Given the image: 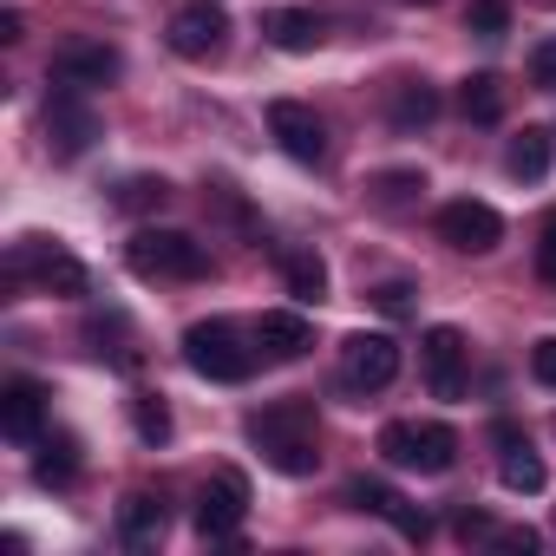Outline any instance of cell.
Segmentation results:
<instances>
[{"label":"cell","mask_w":556,"mask_h":556,"mask_svg":"<svg viewBox=\"0 0 556 556\" xmlns=\"http://www.w3.org/2000/svg\"><path fill=\"white\" fill-rule=\"evenodd\" d=\"M249 439L262 445V458L282 478H308L321 465V452H315V406L308 400H282V406L249 413Z\"/></svg>","instance_id":"6da1fadb"},{"label":"cell","mask_w":556,"mask_h":556,"mask_svg":"<svg viewBox=\"0 0 556 556\" xmlns=\"http://www.w3.org/2000/svg\"><path fill=\"white\" fill-rule=\"evenodd\" d=\"M125 262H131L138 282H197V275H210L203 242L184 229H138L125 242Z\"/></svg>","instance_id":"7a4b0ae2"},{"label":"cell","mask_w":556,"mask_h":556,"mask_svg":"<svg viewBox=\"0 0 556 556\" xmlns=\"http://www.w3.org/2000/svg\"><path fill=\"white\" fill-rule=\"evenodd\" d=\"M184 361H190L197 380H216V387H242L255 374V348L242 341L236 321H197L184 334Z\"/></svg>","instance_id":"3957f363"},{"label":"cell","mask_w":556,"mask_h":556,"mask_svg":"<svg viewBox=\"0 0 556 556\" xmlns=\"http://www.w3.org/2000/svg\"><path fill=\"white\" fill-rule=\"evenodd\" d=\"M8 275H14V282H27V275H34L47 295H66V302H73V295H86V282H92L79 255H66L60 242H40V236H34V242H21V249L8 255Z\"/></svg>","instance_id":"277c9868"},{"label":"cell","mask_w":556,"mask_h":556,"mask_svg":"<svg viewBox=\"0 0 556 556\" xmlns=\"http://www.w3.org/2000/svg\"><path fill=\"white\" fill-rule=\"evenodd\" d=\"M242 517H249V478H242L236 465L210 471V484H203V497H197V536H203V543H236Z\"/></svg>","instance_id":"5b68a950"},{"label":"cell","mask_w":556,"mask_h":556,"mask_svg":"<svg viewBox=\"0 0 556 556\" xmlns=\"http://www.w3.org/2000/svg\"><path fill=\"white\" fill-rule=\"evenodd\" d=\"M92 138H99V112L86 105L79 86H60L47 99V144H53V157H86Z\"/></svg>","instance_id":"8992f818"},{"label":"cell","mask_w":556,"mask_h":556,"mask_svg":"<svg viewBox=\"0 0 556 556\" xmlns=\"http://www.w3.org/2000/svg\"><path fill=\"white\" fill-rule=\"evenodd\" d=\"M439 242H452L458 255H491L504 242V216L478 197H458V203L439 210Z\"/></svg>","instance_id":"52a82bcc"},{"label":"cell","mask_w":556,"mask_h":556,"mask_svg":"<svg viewBox=\"0 0 556 556\" xmlns=\"http://www.w3.org/2000/svg\"><path fill=\"white\" fill-rule=\"evenodd\" d=\"M268 131H275V144H282L295 164H321V157H328V125H321L315 105H302V99H275V105H268Z\"/></svg>","instance_id":"ba28073f"},{"label":"cell","mask_w":556,"mask_h":556,"mask_svg":"<svg viewBox=\"0 0 556 556\" xmlns=\"http://www.w3.org/2000/svg\"><path fill=\"white\" fill-rule=\"evenodd\" d=\"M341 367H348V387L380 393V387L400 380V341L393 334H348L341 341Z\"/></svg>","instance_id":"9c48e42d"},{"label":"cell","mask_w":556,"mask_h":556,"mask_svg":"<svg viewBox=\"0 0 556 556\" xmlns=\"http://www.w3.org/2000/svg\"><path fill=\"white\" fill-rule=\"evenodd\" d=\"M118 73H125V60H118V47H105V40H73V47L53 53V79H60V86H79V92L112 86Z\"/></svg>","instance_id":"30bf717a"},{"label":"cell","mask_w":556,"mask_h":556,"mask_svg":"<svg viewBox=\"0 0 556 556\" xmlns=\"http://www.w3.org/2000/svg\"><path fill=\"white\" fill-rule=\"evenodd\" d=\"M419 367H426L432 400H458V393H465V334H458V328H426Z\"/></svg>","instance_id":"8fae6325"},{"label":"cell","mask_w":556,"mask_h":556,"mask_svg":"<svg viewBox=\"0 0 556 556\" xmlns=\"http://www.w3.org/2000/svg\"><path fill=\"white\" fill-rule=\"evenodd\" d=\"M348 504H354V510H367V517H387V523H393L400 536H413V543H426V536H432V517H426V510H413V504H406L393 484H380V478H354V484H348Z\"/></svg>","instance_id":"7c38bea8"},{"label":"cell","mask_w":556,"mask_h":556,"mask_svg":"<svg viewBox=\"0 0 556 556\" xmlns=\"http://www.w3.org/2000/svg\"><path fill=\"white\" fill-rule=\"evenodd\" d=\"M223 40H229V21H223L216 8H184V14L170 21V53H177V60H216Z\"/></svg>","instance_id":"4fadbf2b"},{"label":"cell","mask_w":556,"mask_h":556,"mask_svg":"<svg viewBox=\"0 0 556 556\" xmlns=\"http://www.w3.org/2000/svg\"><path fill=\"white\" fill-rule=\"evenodd\" d=\"M47 426V387L40 380H8V393H0V432H8L14 445L40 439Z\"/></svg>","instance_id":"5bb4252c"},{"label":"cell","mask_w":556,"mask_h":556,"mask_svg":"<svg viewBox=\"0 0 556 556\" xmlns=\"http://www.w3.org/2000/svg\"><path fill=\"white\" fill-rule=\"evenodd\" d=\"M255 341H262L268 361H302V354L315 348V328H308V315H295V308H268V315L255 321Z\"/></svg>","instance_id":"9a60e30c"},{"label":"cell","mask_w":556,"mask_h":556,"mask_svg":"<svg viewBox=\"0 0 556 556\" xmlns=\"http://www.w3.org/2000/svg\"><path fill=\"white\" fill-rule=\"evenodd\" d=\"M164 523H170V517H164V504H157L151 491H131V497L118 504V536H125L131 549H157V543H164Z\"/></svg>","instance_id":"2e32d148"},{"label":"cell","mask_w":556,"mask_h":556,"mask_svg":"<svg viewBox=\"0 0 556 556\" xmlns=\"http://www.w3.org/2000/svg\"><path fill=\"white\" fill-rule=\"evenodd\" d=\"M387 118H393V131H426L439 118V92L426 79H400L393 99H387Z\"/></svg>","instance_id":"e0dca14e"},{"label":"cell","mask_w":556,"mask_h":556,"mask_svg":"<svg viewBox=\"0 0 556 556\" xmlns=\"http://www.w3.org/2000/svg\"><path fill=\"white\" fill-rule=\"evenodd\" d=\"M262 34L282 47V53H315V47H321V21H315L308 8H275V14L262 21Z\"/></svg>","instance_id":"ac0fdd59"},{"label":"cell","mask_w":556,"mask_h":556,"mask_svg":"<svg viewBox=\"0 0 556 556\" xmlns=\"http://www.w3.org/2000/svg\"><path fill=\"white\" fill-rule=\"evenodd\" d=\"M504 170H510L517 184H543V170H549V131H543V125H523V131L510 138V151H504Z\"/></svg>","instance_id":"d6986e66"},{"label":"cell","mask_w":556,"mask_h":556,"mask_svg":"<svg viewBox=\"0 0 556 556\" xmlns=\"http://www.w3.org/2000/svg\"><path fill=\"white\" fill-rule=\"evenodd\" d=\"M282 282H289L295 302H321V295H328V262H321L315 249H289V255H282Z\"/></svg>","instance_id":"ffe728a7"},{"label":"cell","mask_w":556,"mask_h":556,"mask_svg":"<svg viewBox=\"0 0 556 556\" xmlns=\"http://www.w3.org/2000/svg\"><path fill=\"white\" fill-rule=\"evenodd\" d=\"M458 112H465L471 125H497V118H504V79H497V73H471V79L458 86Z\"/></svg>","instance_id":"44dd1931"},{"label":"cell","mask_w":556,"mask_h":556,"mask_svg":"<svg viewBox=\"0 0 556 556\" xmlns=\"http://www.w3.org/2000/svg\"><path fill=\"white\" fill-rule=\"evenodd\" d=\"M34 478H40V484H53V491H66V484H79V445H73L66 432H53V439H40V458H34Z\"/></svg>","instance_id":"7402d4cb"},{"label":"cell","mask_w":556,"mask_h":556,"mask_svg":"<svg viewBox=\"0 0 556 556\" xmlns=\"http://www.w3.org/2000/svg\"><path fill=\"white\" fill-rule=\"evenodd\" d=\"M497 478H504V491H523V497H530V491H543V478H549V471H543V458H536L523 439H510V445H504Z\"/></svg>","instance_id":"603a6c76"},{"label":"cell","mask_w":556,"mask_h":556,"mask_svg":"<svg viewBox=\"0 0 556 556\" xmlns=\"http://www.w3.org/2000/svg\"><path fill=\"white\" fill-rule=\"evenodd\" d=\"M367 190H374V203H380V210H406V203H413V197L426 190V170L400 164V170H380V177H374Z\"/></svg>","instance_id":"cb8c5ba5"},{"label":"cell","mask_w":556,"mask_h":556,"mask_svg":"<svg viewBox=\"0 0 556 556\" xmlns=\"http://www.w3.org/2000/svg\"><path fill=\"white\" fill-rule=\"evenodd\" d=\"M380 458L400 465V471H419V426H413V419L380 426Z\"/></svg>","instance_id":"d4e9b609"},{"label":"cell","mask_w":556,"mask_h":556,"mask_svg":"<svg viewBox=\"0 0 556 556\" xmlns=\"http://www.w3.org/2000/svg\"><path fill=\"white\" fill-rule=\"evenodd\" d=\"M131 426H138L144 445H164L170 439V406L157 393H131Z\"/></svg>","instance_id":"484cf974"},{"label":"cell","mask_w":556,"mask_h":556,"mask_svg":"<svg viewBox=\"0 0 556 556\" xmlns=\"http://www.w3.org/2000/svg\"><path fill=\"white\" fill-rule=\"evenodd\" d=\"M458 465V432L452 426H419V471H452Z\"/></svg>","instance_id":"4316f807"},{"label":"cell","mask_w":556,"mask_h":556,"mask_svg":"<svg viewBox=\"0 0 556 556\" xmlns=\"http://www.w3.org/2000/svg\"><path fill=\"white\" fill-rule=\"evenodd\" d=\"M164 197H170V184H164V177H125L112 203H118L125 216H138V210H164Z\"/></svg>","instance_id":"83f0119b"},{"label":"cell","mask_w":556,"mask_h":556,"mask_svg":"<svg viewBox=\"0 0 556 556\" xmlns=\"http://www.w3.org/2000/svg\"><path fill=\"white\" fill-rule=\"evenodd\" d=\"M504 27H510V8H504V0H471L465 34H478V40H497Z\"/></svg>","instance_id":"f1b7e54d"},{"label":"cell","mask_w":556,"mask_h":556,"mask_svg":"<svg viewBox=\"0 0 556 556\" xmlns=\"http://www.w3.org/2000/svg\"><path fill=\"white\" fill-rule=\"evenodd\" d=\"M413 295H419V289H413V282H380V289H374V295H367V302H374V308H380V315H387V321H406V315H413V308H419V302H413Z\"/></svg>","instance_id":"f546056e"},{"label":"cell","mask_w":556,"mask_h":556,"mask_svg":"<svg viewBox=\"0 0 556 556\" xmlns=\"http://www.w3.org/2000/svg\"><path fill=\"white\" fill-rule=\"evenodd\" d=\"M452 530H458V543H491V536H497V523H491L484 510H458Z\"/></svg>","instance_id":"4dcf8cb0"},{"label":"cell","mask_w":556,"mask_h":556,"mask_svg":"<svg viewBox=\"0 0 556 556\" xmlns=\"http://www.w3.org/2000/svg\"><path fill=\"white\" fill-rule=\"evenodd\" d=\"M530 380H536V387H556V334H543V341L530 348Z\"/></svg>","instance_id":"1f68e13d"},{"label":"cell","mask_w":556,"mask_h":556,"mask_svg":"<svg viewBox=\"0 0 556 556\" xmlns=\"http://www.w3.org/2000/svg\"><path fill=\"white\" fill-rule=\"evenodd\" d=\"M536 275H543V282H556V210L543 216V236H536Z\"/></svg>","instance_id":"d6a6232c"},{"label":"cell","mask_w":556,"mask_h":556,"mask_svg":"<svg viewBox=\"0 0 556 556\" xmlns=\"http://www.w3.org/2000/svg\"><path fill=\"white\" fill-rule=\"evenodd\" d=\"M530 79H536V92H556V40H543L530 53Z\"/></svg>","instance_id":"836d02e7"},{"label":"cell","mask_w":556,"mask_h":556,"mask_svg":"<svg viewBox=\"0 0 556 556\" xmlns=\"http://www.w3.org/2000/svg\"><path fill=\"white\" fill-rule=\"evenodd\" d=\"M491 543H497V549H510V556H536V530H497Z\"/></svg>","instance_id":"e575fe53"},{"label":"cell","mask_w":556,"mask_h":556,"mask_svg":"<svg viewBox=\"0 0 556 556\" xmlns=\"http://www.w3.org/2000/svg\"><path fill=\"white\" fill-rule=\"evenodd\" d=\"M0 40H8V47H21V40H27V27H21V14H0Z\"/></svg>","instance_id":"d590c367"},{"label":"cell","mask_w":556,"mask_h":556,"mask_svg":"<svg viewBox=\"0 0 556 556\" xmlns=\"http://www.w3.org/2000/svg\"><path fill=\"white\" fill-rule=\"evenodd\" d=\"M413 8H439V0H413Z\"/></svg>","instance_id":"8d00e7d4"}]
</instances>
